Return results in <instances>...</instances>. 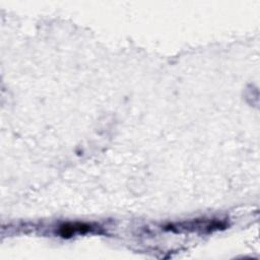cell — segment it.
<instances>
[{
    "instance_id": "cell-1",
    "label": "cell",
    "mask_w": 260,
    "mask_h": 260,
    "mask_svg": "<svg viewBox=\"0 0 260 260\" xmlns=\"http://www.w3.org/2000/svg\"><path fill=\"white\" fill-rule=\"evenodd\" d=\"M91 230V226L85 223H65L60 226V235L63 238H68L76 234H84Z\"/></svg>"
}]
</instances>
